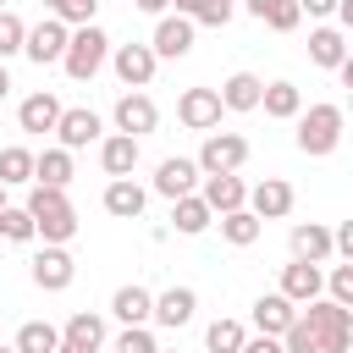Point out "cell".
<instances>
[{
  "instance_id": "29",
  "label": "cell",
  "mask_w": 353,
  "mask_h": 353,
  "mask_svg": "<svg viewBox=\"0 0 353 353\" xmlns=\"http://www.w3.org/2000/svg\"><path fill=\"white\" fill-rule=\"evenodd\" d=\"M33 182H44V188H66L72 182V149H44V154H33Z\"/></svg>"
},
{
  "instance_id": "54",
  "label": "cell",
  "mask_w": 353,
  "mask_h": 353,
  "mask_svg": "<svg viewBox=\"0 0 353 353\" xmlns=\"http://www.w3.org/2000/svg\"><path fill=\"white\" fill-rule=\"evenodd\" d=\"M160 353H165V347H160Z\"/></svg>"
},
{
  "instance_id": "27",
  "label": "cell",
  "mask_w": 353,
  "mask_h": 353,
  "mask_svg": "<svg viewBox=\"0 0 353 353\" xmlns=\"http://www.w3.org/2000/svg\"><path fill=\"white\" fill-rule=\"evenodd\" d=\"M259 110H265V116H276V121H292V116L303 110L298 83H265V88H259Z\"/></svg>"
},
{
  "instance_id": "15",
  "label": "cell",
  "mask_w": 353,
  "mask_h": 353,
  "mask_svg": "<svg viewBox=\"0 0 353 353\" xmlns=\"http://www.w3.org/2000/svg\"><path fill=\"white\" fill-rule=\"evenodd\" d=\"M193 309H199V292H193V287H165V292L154 298L149 320H154V325H165V331H182V325L193 320Z\"/></svg>"
},
{
  "instance_id": "42",
  "label": "cell",
  "mask_w": 353,
  "mask_h": 353,
  "mask_svg": "<svg viewBox=\"0 0 353 353\" xmlns=\"http://www.w3.org/2000/svg\"><path fill=\"white\" fill-rule=\"evenodd\" d=\"M232 0H199V11H193V22H204V28H226L232 22Z\"/></svg>"
},
{
  "instance_id": "48",
  "label": "cell",
  "mask_w": 353,
  "mask_h": 353,
  "mask_svg": "<svg viewBox=\"0 0 353 353\" xmlns=\"http://www.w3.org/2000/svg\"><path fill=\"white\" fill-rule=\"evenodd\" d=\"M11 94V72H6V61H0V99Z\"/></svg>"
},
{
  "instance_id": "46",
  "label": "cell",
  "mask_w": 353,
  "mask_h": 353,
  "mask_svg": "<svg viewBox=\"0 0 353 353\" xmlns=\"http://www.w3.org/2000/svg\"><path fill=\"white\" fill-rule=\"evenodd\" d=\"M132 6H138L143 17H165V6H171V0H132Z\"/></svg>"
},
{
  "instance_id": "17",
  "label": "cell",
  "mask_w": 353,
  "mask_h": 353,
  "mask_svg": "<svg viewBox=\"0 0 353 353\" xmlns=\"http://www.w3.org/2000/svg\"><path fill=\"white\" fill-rule=\"evenodd\" d=\"M143 204H149V193H143L132 176H110V182H105V215H116V221H138Z\"/></svg>"
},
{
  "instance_id": "30",
  "label": "cell",
  "mask_w": 353,
  "mask_h": 353,
  "mask_svg": "<svg viewBox=\"0 0 353 353\" xmlns=\"http://www.w3.org/2000/svg\"><path fill=\"white\" fill-rule=\"evenodd\" d=\"M259 232H265V221L243 204V210H226L221 215V237L232 243V248H248V243H259Z\"/></svg>"
},
{
  "instance_id": "23",
  "label": "cell",
  "mask_w": 353,
  "mask_h": 353,
  "mask_svg": "<svg viewBox=\"0 0 353 353\" xmlns=\"http://www.w3.org/2000/svg\"><path fill=\"white\" fill-rule=\"evenodd\" d=\"M259 88H265V83H259L254 72H232L215 94H221V110H237V116H243V110H259Z\"/></svg>"
},
{
  "instance_id": "52",
  "label": "cell",
  "mask_w": 353,
  "mask_h": 353,
  "mask_svg": "<svg viewBox=\"0 0 353 353\" xmlns=\"http://www.w3.org/2000/svg\"><path fill=\"white\" fill-rule=\"evenodd\" d=\"M0 204H6V182H0Z\"/></svg>"
},
{
  "instance_id": "38",
  "label": "cell",
  "mask_w": 353,
  "mask_h": 353,
  "mask_svg": "<svg viewBox=\"0 0 353 353\" xmlns=\"http://www.w3.org/2000/svg\"><path fill=\"white\" fill-rule=\"evenodd\" d=\"M22 33H28V22H22L17 11H0V61L22 55Z\"/></svg>"
},
{
  "instance_id": "28",
  "label": "cell",
  "mask_w": 353,
  "mask_h": 353,
  "mask_svg": "<svg viewBox=\"0 0 353 353\" xmlns=\"http://www.w3.org/2000/svg\"><path fill=\"white\" fill-rule=\"evenodd\" d=\"M243 6H248V17H259V22L276 28V33H292V28L303 22L298 0H243Z\"/></svg>"
},
{
  "instance_id": "49",
  "label": "cell",
  "mask_w": 353,
  "mask_h": 353,
  "mask_svg": "<svg viewBox=\"0 0 353 353\" xmlns=\"http://www.w3.org/2000/svg\"><path fill=\"white\" fill-rule=\"evenodd\" d=\"M55 353H83V347H72V342H61V347H55Z\"/></svg>"
},
{
  "instance_id": "14",
  "label": "cell",
  "mask_w": 353,
  "mask_h": 353,
  "mask_svg": "<svg viewBox=\"0 0 353 353\" xmlns=\"http://www.w3.org/2000/svg\"><path fill=\"white\" fill-rule=\"evenodd\" d=\"M248 210H254L259 221H281V215H292V182H281V176L254 182V188H248Z\"/></svg>"
},
{
  "instance_id": "20",
  "label": "cell",
  "mask_w": 353,
  "mask_h": 353,
  "mask_svg": "<svg viewBox=\"0 0 353 353\" xmlns=\"http://www.w3.org/2000/svg\"><path fill=\"white\" fill-rule=\"evenodd\" d=\"M292 320H298V303H292V298H281V292H265V298H254V331H265V336H281Z\"/></svg>"
},
{
  "instance_id": "50",
  "label": "cell",
  "mask_w": 353,
  "mask_h": 353,
  "mask_svg": "<svg viewBox=\"0 0 353 353\" xmlns=\"http://www.w3.org/2000/svg\"><path fill=\"white\" fill-rule=\"evenodd\" d=\"M44 6H50V11H55V6H61V0H44Z\"/></svg>"
},
{
  "instance_id": "19",
  "label": "cell",
  "mask_w": 353,
  "mask_h": 353,
  "mask_svg": "<svg viewBox=\"0 0 353 353\" xmlns=\"http://www.w3.org/2000/svg\"><path fill=\"white\" fill-rule=\"evenodd\" d=\"M149 309H154V292L138 287V281H127V287L110 292V314H116L121 325H149Z\"/></svg>"
},
{
  "instance_id": "16",
  "label": "cell",
  "mask_w": 353,
  "mask_h": 353,
  "mask_svg": "<svg viewBox=\"0 0 353 353\" xmlns=\"http://www.w3.org/2000/svg\"><path fill=\"white\" fill-rule=\"evenodd\" d=\"M320 292H325V270H320V265H309V259L281 265V298L309 303V298H320Z\"/></svg>"
},
{
  "instance_id": "5",
  "label": "cell",
  "mask_w": 353,
  "mask_h": 353,
  "mask_svg": "<svg viewBox=\"0 0 353 353\" xmlns=\"http://www.w3.org/2000/svg\"><path fill=\"white\" fill-rule=\"evenodd\" d=\"M243 160H248V138L243 132H204V149H199V171L204 176L243 171Z\"/></svg>"
},
{
  "instance_id": "6",
  "label": "cell",
  "mask_w": 353,
  "mask_h": 353,
  "mask_svg": "<svg viewBox=\"0 0 353 353\" xmlns=\"http://www.w3.org/2000/svg\"><path fill=\"white\" fill-rule=\"evenodd\" d=\"M110 121H116V132H127V138H143V132H154V127H160V110H154V99H149L143 88H127V94L116 99Z\"/></svg>"
},
{
  "instance_id": "36",
  "label": "cell",
  "mask_w": 353,
  "mask_h": 353,
  "mask_svg": "<svg viewBox=\"0 0 353 353\" xmlns=\"http://www.w3.org/2000/svg\"><path fill=\"white\" fill-rule=\"evenodd\" d=\"M61 204H72V199H66V188H44V182H33V188H28V204H22V210H28L33 221H39V215H50V210H61Z\"/></svg>"
},
{
  "instance_id": "1",
  "label": "cell",
  "mask_w": 353,
  "mask_h": 353,
  "mask_svg": "<svg viewBox=\"0 0 353 353\" xmlns=\"http://www.w3.org/2000/svg\"><path fill=\"white\" fill-rule=\"evenodd\" d=\"M105 61H110V39H105V28H99V22H83V28H72V39H66V55H61L66 77H72V83H94V77L105 72Z\"/></svg>"
},
{
  "instance_id": "34",
  "label": "cell",
  "mask_w": 353,
  "mask_h": 353,
  "mask_svg": "<svg viewBox=\"0 0 353 353\" xmlns=\"http://www.w3.org/2000/svg\"><path fill=\"white\" fill-rule=\"evenodd\" d=\"M243 336H248V331H243V320H226V314H221V320H210L204 347H210V353H237V347H243Z\"/></svg>"
},
{
  "instance_id": "25",
  "label": "cell",
  "mask_w": 353,
  "mask_h": 353,
  "mask_svg": "<svg viewBox=\"0 0 353 353\" xmlns=\"http://www.w3.org/2000/svg\"><path fill=\"white\" fill-rule=\"evenodd\" d=\"M292 259H309V265L331 259V226H320V221H298V226H292Z\"/></svg>"
},
{
  "instance_id": "43",
  "label": "cell",
  "mask_w": 353,
  "mask_h": 353,
  "mask_svg": "<svg viewBox=\"0 0 353 353\" xmlns=\"http://www.w3.org/2000/svg\"><path fill=\"white\" fill-rule=\"evenodd\" d=\"M237 353H281V336H265V331H254V336H243V347Z\"/></svg>"
},
{
  "instance_id": "26",
  "label": "cell",
  "mask_w": 353,
  "mask_h": 353,
  "mask_svg": "<svg viewBox=\"0 0 353 353\" xmlns=\"http://www.w3.org/2000/svg\"><path fill=\"white\" fill-rule=\"evenodd\" d=\"M61 342H72V347H83V353H99V347H105V320H99L94 309H77V314L61 325Z\"/></svg>"
},
{
  "instance_id": "21",
  "label": "cell",
  "mask_w": 353,
  "mask_h": 353,
  "mask_svg": "<svg viewBox=\"0 0 353 353\" xmlns=\"http://www.w3.org/2000/svg\"><path fill=\"white\" fill-rule=\"evenodd\" d=\"M99 165H105V176H132L138 171V138H127V132L99 138Z\"/></svg>"
},
{
  "instance_id": "13",
  "label": "cell",
  "mask_w": 353,
  "mask_h": 353,
  "mask_svg": "<svg viewBox=\"0 0 353 353\" xmlns=\"http://www.w3.org/2000/svg\"><path fill=\"white\" fill-rule=\"evenodd\" d=\"M204 188H199V199L210 204V215H226V210H243L248 204V188H243V176L237 171H221V176H199Z\"/></svg>"
},
{
  "instance_id": "3",
  "label": "cell",
  "mask_w": 353,
  "mask_h": 353,
  "mask_svg": "<svg viewBox=\"0 0 353 353\" xmlns=\"http://www.w3.org/2000/svg\"><path fill=\"white\" fill-rule=\"evenodd\" d=\"M298 314L309 320L320 353H347L353 347V309H342L331 298H309V303H298Z\"/></svg>"
},
{
  "instance_id": "37",
  "label": "cell",
  "mask_w": 353,
  "mask_h": 353,
  "mask_svg": "<svg viewBox=\"0 0 353 353\" xmlns=\"http://www.w3.org/2000/svg\"><path fill=\"white\" fill-rule=\"evenodd\" d=\"M110 353H160V342H154L149 325H121V336L110 342Z\"/></svg>"
},
{
  "instance_id": "32",
  "label": "cell",
  "mask_w": 353,
  "mask_h": 353,
  "mask_svg": "<svg viewBox=\"0 0 353 353\" xmlns=\"http://www.w3.org/2000/svg\"><path fill=\"white\" fill-rule=\"evenodd\" d=\"M17 353H55L61 347V331L50 325V320H28V325H17V342H11Z\"/></svg>"
},
{
  "instance_id": "47",
  "label": "cell",
  "mask_w": 353,
  "mask_h": 353,
  "mask_svg": "<svg viewBox=\"0 0 353 353\" xmlns=\"http://www.w3.org/2000/svg\"><path fill=\"white\" fill-rule=\"evenodd\" d=\"M171 6H176V17H193L199 11V0H171Z\"/></svg>"
},
{
  "instance_id": "40",
  "label": "cell",
  "mask_w": 353,
  "mask_h": 353,
  "mask_svg": "<svg viewBox=\"0 0 353 353\" xmlns=\"http://www.w3.org/2000/svg\"><path fill=\"white\" fill-rule=\"evenodd\" d=\"M50 17H61L66 28H83V22H94V17H99V0H61Z\"/></svg>"
},
{
  "instance_id": "53",
  "label": "cell",
  "mask_w": 353,
  "mask_h": 353,
  "mask_svg": "<svg viewBox=\"0 0 353 353\" xmlns=\"http://www.w3.org/2000/svg\"><path fill=\"white\" fill-rule=\"evenodd\" d=\"M0 11H6V0H0Z\"/></svg>"
},
{
  "instance_id": "45",
  "label": "cell",
  "mask_w": 353,
  "mask_h": 353,
  "mask_svg": "<svg viewBox=\"0 0 353 353\" xmlns=\"http://www.w3.org/2000/svg\"><path fill=\"white\" fill-rule=\"evenodd\" d=\"M298 11H309V17H331L336 0H298Z\"/></svg>"
},
{
  "instance_id": "8",
  "label": "cell",
  "mask_w": 353,
  "mask_h": 353,
  "mask_svg": "<svg viewBox=\"0 0 353 353\" xmlns=\"http://www.w3.org/2000/svg\"><path fill=\"white\" fill-rule=\"evenodd\" d=\"M72 276H77V265H72L66 243H44V248L33 254V287H39V292H66Z\"/></svg>"
},
{
  "instance_id": "41",
  "label": "cell",
  "mask_w": 353,
  "mask_h": 353,
  "mask_svg": "<svg viewBox=\"0 0 353 353\" xmlns=\"http://www.w3.org/2000/svg\"><path fill=\"white\" fill-rule=\"evenodd\" d=\"M325 292H331V303L353 309V265H336V270L325 276Z\"/></svg>"
},
{
  "instance_id": "12",
  "label": "cell",
  "mask_w": 353,
  "mask_h": 353,
  "mask_svg": "<svg viewBox=\"0 0 353 353\" xmlns=\"http://www.w3.org/2000/svg\"><path fill=\"white\" fill-rule=\"evenodd\" d=\"M199 160H188V154H171V160H160L154 165V193L160 199H182V193H199Z\"/></svg>"
},
{
  "instance_id": "22",
  "label": "cell",
  "mask_w": 353,
  "mask_h": 353,
  "mask_svg": "<svg viewBox=\"0 0 353 353\" xmlns=\"http://www.w3.org/2000/svg\"><path fill=\"white\" fill-rule=\"evenodd\" d=\"M309 61L314 66H325V72H336L342 61H347V39H342V28H309Z\"/></svg>"
},
{
  "instance_id": "9",
  "label": "cell",
  "mask_w": 353,
  "mask_h": 353,
  "mask_svg": "<svg viewBox=\"0 0 353 353\" xmlns=\"http://www.w3.org/2000/svg\"><path fill=\"white\" fill-rule=\"evenodd\" d=\"M154 50L149 44H110V72L127 83V88H149L154 83Z\"/></svg>"
},
{
  "instance_id": "24",
  "label": "cell",
  "mask_w": 353,
  "mask_h": 353,
  "mask_svg": "<svg viewBox=\"0 0 353 353\" xmlns=\"http://www.w3.org/2000/svg\"><path fill=\"white\" fill-rule=\"evenodd\" d=\"M171 226H176L182 237H199V232L215 226V215H210V204H204L199 193H182V199H171Z\"/></svg>"
},
{
  "instance_id": "39",
  "label": "cell",
  "mask_w": 353,
  "mask_h": 353,
  "mask_svg": "<svg viewBox=\"0 0 353 353\" xmlns=\"http://www.w3.org/2000/svg\"><path fill=\"white\" fill-rule=\"evenodd\" d=\"M281 353H320V342H314V331H309V320H303V314L281 331Z\"/></svg>"
},
{
  "instance_id": "44",
  "label": "cell",
  "mask_w": 353,
  "mask_h": 353,
  "mask_svg": "<svg viewBox=\"0 0 353 353\" xmlns=\"http://www.w3.org/2000/svg\"><path fill=\"white\" fill-rule=\"evenodd\" d=\"M331 254H342V259H353V221H342V226L331 232Z\"/></svg>"
},
{
  "instance_id": "33",
  "label": "cell",
  "mask_w": 353,
  "mask_h": 353,
  "mask_svg": "<svg viewBox=\"0 0 353 353\" xmlns=\"http://www.w3.org/2000/svg\"><path fill=\"white\" fill-rule=\"evenodd\" d=\"M0 182H6V188H17V182H33V149H22V143L0 149Z\"/></svg>"
},
{
  "instance_id": "4",
  "label": "cell",
  "mask_w": 353,
  "mask_h": 353,
  "mask_svg": "<svg viewBox=\"0 0 353 353\" xmlns=\"http://www.w3.org/2000/svg\"><path fill=\"white\" fill-rule=\"evenodd\" d=\"M66 39H72V28H66L61 17H44V22H33V28L22 33V55H28L33 66H61Z\"/></svg>"
},
{
  "instance_id": "7",
  "label": "cell",
  "mask_w": 353,
  "mask_h": 353,
  "mask_svg": "<svg viewBox=\"0 0 353 353\" xmlns=\"http://www.w3.org/2000/svg\"><path fill=\"white\" fill-rule=\"evenodd\" d=\"M99 138H105V121H99L94 110H83V105L66 110V105H61V116H55V143H61V149L77 154V149H88V143H99Z\"/></svg>"
},
{
  "instance_id": "10",
  "label": "cell",
  "mask_w": 353,
  "mask_h": 353,
  "mask_svg": "<svg viewBox=\"0 0 353 353\" xmlns=\"http://www.w3.org/2000/svg\"><path fill=\"white\" fill-rule=\"evenodd\" d=\"M193 17H160L154 22V39H149V50H154V61H182L188 50H193Z\"/></svg>"
},
{
  "instance_id": "2",
  "label": "cell",
  "mask_w": 353,
  "mask_h": 353,
  "mask_svg": "<svg viewBox=\"0 0 353 353\" xmlns=\"http://www.w3.org/2000/svg\"><path fill=\"white\" fill-rule=\"evenodd\" d=\"M292 121H298V149H303L309 160H325V154L342 143V127H347L342 105H309V110H298Z\"/></svg>"
},
{
  "instance_id": "35",
  "label": "cell",
  "mask_w": 353,
  "mask_h": 353,
  "mask_svg": "<svg viewBox=\"0 0 353 353\" xmlns=\"http://www.w3.org/2000/svg\"><path fill=\"white\" fill-rule=\"evenodd\" d=\"M0 237L6 243H33V215L22 204H0Z\"/></svg>"
},
{
  "instance_id": "18",
  "label": "cell",
  "mask_w": 353,
  "mask_h": 353,
  "mask_svg": "<svg viewBox=\"0 0 353 353\" xmlns=\"http://www.w3.org/2000/svg\"><path fill=\"white\" fill-rule=\"evenodd\" d=\"M55 116H61V99L50 88H39V94H28L17 105V127L22 132H55Z\"/></svg>"
},
{
  "instance_id": "31",
  "label": "cell",
  "mask_w": 353,
  "mask_h": 353,
  "mask_svg": "<svg viewBox=\"0 0 353 353\" xmlns=\"http://www.w3.org/2000/svg\"><path fill=\"white\" fill-rule=\"evenodd\" d=\"M33 237H44V243H72V237H77V210L61 204V210L39 215V221H33Z\"/></svg>"
},
{
  "instance_id": "51",
  "label": "cell",
  "mask_w": 353,
  "mask_h": 353,
  "mask_svg": "<svg viewBox=\"0 0 353 353\" xmlns=\"http://www.w3.org/2000/svg\"><path fill=\"white\" fill-rule=\"evenodd\" d=\"M0 353H17V347H6V342H0Z\"/></svg>"
},
{
  "instance_id": "11",
  "label": "cell",
  "mask_w": 353,
  "mask_h": 353,
  "mask_svg": "<svg viewBox=\"0 0 353 353\" xmlns=\"http://www.w3.org/2000/svg\"><path fill=\"white\" fill-rule=\"evenodd\" d=\"M176 121L193 127V132H215L221 127V94L215 88H188L176 99Z\"/></svg>"
}]
</instances>
